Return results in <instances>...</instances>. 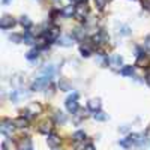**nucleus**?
<instances>
[{
	"label": "nucleus",
	"mask_w": 150,
	"mask_h": 150,
	"mask_svg": "<svg viewBox=\"0 0 150 150\" xmlns=\"http://www.w3.org/2000/svg\"><path fill=\"white\" fill-rule=\"evenodd\" d=\"M87 15H89V6L86 5V2H80L75 6V17L78 20H84Z\"/></svg>",
	"instance_id": "1"
},
{
	"label": "nucleus",
	"mask_w": 150,
	"mask_h": 150,
	"mask_svg": "<svg viewBox=\"0 0 150 150\" xmlns=\"http://www.w3.org/2000/svg\"><path fill=\"white\" fill-rule=\"evenodd\" d=\"M77 98H78V95H77V93H72V95L66 99V108H68V111L75 112V111L78 110V102H77Z\"/></svg>",
	"instance_id": "2"
},
{
	"label": "nucleus",
	"mask_w": 150,
	"mask_h": 150,
	"mask_svg": "<svg viewBox=\"0 0 150 150\" xmlns=\"http://www.w3.org/2000/svg\"><path fill=\"white\" fill-rule=\"evenodd\" d=\"M50 84V78L48 77H39L36 78V81L32 84V90H41V89H45V87Z\"/></svg>",
	"instance_id": "3"
},
{
	"label": "nucleus",
	"mask_w": 150,
	"mask_h": 150,
	"mask_svg": "<svg viewBox=\"0 0 150 150\" xmlns=\"http://www.w3.org/2000/svg\"><path fill=\"white\" fill-rule=\"evenodd\" d=\"M108 63H110V66H111L112 69L122 71V68H123V59H122L120 56L114 54V56H111V57L108 59Z\"/></svg>",
	"instance_id": "4"
},
{
	"label": "nucleus",
	"mask_w": 150,
	"mask_h": 150,
	"mask_svg": "<svg viewBox=\"0 0 150 150\" xmlns=\"http://www.w3.org/2000/svg\"><path fill=\"white\" fill-rule=\"evenodd\" d=\"M14 24H15V20L11 15H3L2 18H0V27L2 29H9V27L14 26Z\"/></svg>",
	"instance_id": "5"
},
{
	"label": "nucleus",
	"mask_w": 150,
	"mask_h": 150,
	"mask_svg": "<svg viewBox=\"0 0 150 150\" xmlns=\"http://www.w3.org/2000/svg\"><path fill=\"white\" fill-rule=\"evenodd\" d=\"M51 131H53V123H51V120H44V122L39 125V132L48 135Z\"/></svg>",
	"instance_id": "6"
},
{
	"label": "nucleus",
	"mask_w": 150,
	"mask_h": 150,
	"mask_svg": "<svg viewBox=\"0 0 150 150\" xmlns=\"http://www.w3.org/2000/svg\"><path fill=\"white\" fill-rule=\"evenodd\" d=\"M0 131H2V134H3V135H11V134H12V131H14L12 122L5 120V122L2 123V126H0Z\"/></svg>",
	"instance_id": "7"
},
{
	"label": "nucleus",
	"mask_w": 150,
	"mask_h": 150,
	"mask_svg": "<svg viewBox=\"0 0 150 150\" xmlns=\"http://www.w3.org/2000/svg\"><path fill=\"white\" fill-rule=\"evenodd\" d=\"M48 146H50V147H57V146H60V138H59V135L50 134V135H48Z\"/></svg>",
	"instance_id": "8"
},
{
	"label": "nucleus",
	"mask_w": 150,
	"mask_h": 150,
	"mask_svg": "<svg viewBox=\"0 0 150 150\" xmlns=\"http://www.w3.org/2000/svg\"><path fill=\"white\" fill-rule=\"evenodd\" d=\"M150 63V60L146 54H140L138 59H137V66H141V68H147Z\"/></svg>",
	"instance_id": "9"
},
{
	"label": "nucleus",
	"mask_w": 150,
	"mask_h": 150,
	"mask_svg": "<svg viewBox=\"0 0 150 150\" xmlns=\"http://www.w3.org/2000/svg\"><path fill=\"white\" fill-rule=\"evenodd\" d=\"M57 42L60 45H63V47H69V45L74 44V39H72L71 36H60L59 39H57Z\"/></svg>",
	"instance_id": "10"
},
{
	"label": "nucleus",
	"mask_w": 150,
	"mask_h": 150,
	"mask_svg": "<svg viewBox=\"0 0 150 150\" xmlns=\"http://www.w3.org/2000/svg\"><path fill=\"white\" fill-rule=\"evenodd\" d=\"M54 74H56V68H54L53 65H48L47 68H44V69H42V75H44V77L51 78Z\"/></svg>",
	"instance_id": "11"
},
{
	"label": "nucleus",
	"mask_w": 150,
	"mask_h": 150,
	"mask_svg": "<svg viewBox=\"0 0 150 150\" xmlns=\"http://www.w3.org/2000/svg\"><path fill=\"white\" fill-rule=\"evenodd\" d=\"M14 125H15V126L17 128H26L27 126V125H29V119H26V117H18L15 122H14Z\"/></svg>",
	"instance_id": "12"
},
{
	"label": "nucleus",
	"mask_w": 150,
	"mask_h": 150,
	"mask_svg": "<svg viewBox=\"0 0 150 150\" xmlns=\"http://www.w3.org/2000/svg\"><path fill=\"white\" fill-rule=\"evenodd\" d=\"M89 108L92 111H99V108H101V102H99V99H92V101H89Z\"/></svg>",
	"instance_id": "13"
},
{
	"label": "nucleus",
	"mask_w": 150,
	"mask_h": 150,
	"mask_svg": "<svg viewBox=\"0 0 150 150\" xmlns=\"http://www.w3.org/2000/svg\"><path fill=\"white\" fill-rule=\"evenodd\" d=\"M92 41L95 44H104L105 42V35L104 33H96L93 38H92Z\"/></svg>",
	"instance_id": "14"
},
{
	"label": "nucleus",
	"mask_w": 150,
	"mask_h": 150,
	"mask_svg": "<svg viewBox=\"0 0 150 150\" xmlns=\"http://www.w3.org/2000/svg\"><path fill=\"white\" fill-rule=\"evenodd\" d=\"M23 41L24 42H26V44H35V38L30 35V32H26V33H24V36H23Z\"/></svg>",
	"instance_id": "15"
},
{
	"label": "nucleus",
	"mask_w": 150,
	"mask_h": 150,
	"mask_svg": "<svg viewBox=\"0 0 150 150\" xmlns=\"http://www.w3.org/2000/svg\"><path fill=\"white\" fill-rule=\"evenodd\" d=\"M84 138H86V134L83 131H77V132L74 134V140L75 141H83Z\"/></svg>",
	"instance_id": "16"
},
{
	"label": "nucleus",
	"mask_w": 150,
	"mask_h": 150,
	"mask_svg": "<svg viewBox=\"0 0 150 150\" xmlns=\"http://www.w3.org/2000/svg\"><path fill=\"white\" fill-rule=\"evenodd\" d=\"M120 74L122 75H132L134 74V66H125V68H122Z\"/></svg>",
	"instance_id": "17"
},
{
	"label": "nucleus",
	"mask_w": 150,
	"mask_h": 150,
	"mask_svg": "<svg viewBox=\"0 0 150 150\" xmlns=\"http://www.w3.org/2000/svg\"><path fill=\"white\" fill-rule=\"evenodd\" d=\"M20 23H21L23 27H30L32 26V21L29 20V17H21L20 18Z\"/></svg>",
	"instance_id": "18"
},
{
	"label": "nucleus",
	"mask_w": 150,
	"mask_h": 150,
	"mask_svg": "<svg viewBox=\"0 0 150 150\" xmlns=\"http://www.w3.org/2000/svg\"><path fill=\"white\" fill-rule=\"evenodd\" d=\"M63 15H66V17L75 15V8H72V6H66V8L63 9Z\"/></svg>",
	"instance_id": "19"
},
{
	"label": "nucleus",
	"mask_w": 150,
	"mask_h": 150,
	"mask_svg": "<svg viewBox=\"0 0 150 150\" xmlns=\"http://www.w3.org/2000/svg\"><path fill=\"white\" fill-rule=\"evenodd\" d=\"M93 117H95V120H101V122H104V120H107V116L104 114L102 111H96L95 114H93Z\"/></svg>",
	"instance_id": "20"
},
{
	"label": "nucleus",
	"mask_w": 150,
	"mask_h": 150,
	"mask_svg": "<svg viewBox=\"0 0 150 150\" xmlns=\"http://www.w3.org/2000/svg\"><path fill=\"white\" fill-rule=\"evenodd\" d=\"M56 120L60 122V123H63V122H66V116H65L62 111H57V112H56Z\"/></svg>",
	"instance_id": "21"
},
{
	"label": "nucleus",
	"mask_w": 150,
	"mask_h": 150,
	"mask_svg": "<svg viewBox=\"0 0 150 150\" xmlns=\"http://www.w3.org/2000/svg\"><path fill=\"white\" fill-rule=\"evenodd\" d=\"M95 5H96V8L99 11H102L105 8V5H107V0H95Z\"/></svg>",
	"instance_id": "22"
},
{
	"label": "nucleus",
	"mask_w": 150,
	"mask_h": 150,
	"mask_svg": "<svg viewBox=\"0 0 150 150\" xmlns=\"http://www.w3.org/2000/svg\"><path fill=\"white\" fill-rule=\"evenodd\" d=\"M80 51H81V54H83L84 57H89V56H90V50L87 48V47H84V45L80 47Z\"/></svg>",
	"instance_id": "23"
},
{
	"label": "nucleus",
	"mask_w": 150,
	"mask_h": 150,
	"mask_svg": "<svg viewBox=\"0 0 150 150\" xmlns=\"http://www.w3.org/2000/svg\"><path fill=\"white\" fill-rule=\"evenodd\" d=\"M38 54H39V51H38V50H32V51H29L27 53V59H36L38 57Z\"/></svg>",
	"instance_id": "24"
},
{
	"label": "nucleus",
	"mask_w": 150,
	"mask_h": 150,
	"mask_svg": "<svg viewBox=\"0 0 150 150\" xmlns=\"http://www.w3.org/2000/svg\"><path fill=\"white\" fill-rule=\"evenodd\" d=\"M119 33H122V35L126 36V35H129V33H131V30H129V27H128V26H122V27L119 29Z\"/></svg>",
	"instance_id": "25"
},
{
	"label": "nucleus",
	"mask_w": 150,
	"mask_h": 150,
	"mask_svg": "<svg viewBox=\"0 0 150 150\" xmlns=\"http://www.w3.org/2000/svg\"><path fill=\"white\" fill-rule=\"evenodd\" d=\"M74 33H75V36H77V38H80V39L84 36V32H83L81 29H75V32H74Z\"/></svg>",
	"instance_id": "26"
},
{
	"label": "nucleus",
	"mask_w": 150,
	"mask_h": 150,
	"mask_svg": "<svg viewBox=\"0 0 150 150\" xmlns=\"http://www.w3.org/2000/svg\"><path fill=\"white\" fill-rule=\"evenodd\" d=\"M143 6H144V9H147L150 12V0H143Z\"/></svg>",
	"instance_id": "27"
},
{
	"label": "nucleus",
	"mask_w": 150,
	"mask_h": 150,
	"mask_svg": "<svg viewBox=\"0 0 150 150\" xmlns=\"http://www.w3.org/2000/svg\"><path fill=\"white\" fill-rule=\"evenodd\" d=\"M60 87H62L63 90H69V84H68V83H63V81H62V83H60Z\"/></svg>",
	"instance_id": "28"
},
{
	"label": "nucleus",
	"mask_w": 150,
	"mask_h": 150,
	"mask_svg": "<svg viewBox=\"0 0 150 150\" xmlns=\"http://www.w3.org/2000/svg\"><path fill=\"white\" fill-rule=\"evenodd\" d=\"M144 45L147 47V50H150V36H147V38H146V42H144Z\"/></svg>",
	"instance_id": "29"
},
{
	"label": "nucleus",
	"mask_w": 150,
	"mask_h": 150,
	"mask_svg": "<svg viewBox=\"0 0 150 150\" xmlns=\"http://www.w3.org/2000/svg\"><path fill=\"white\" fill-rule=\"evenodd\" d=\"M11 39H14L15 42H20V41H21V38H20L18 35H14V36H11Z\"/></svg>",
	"instance_id": "30"
},
{
	"label": "nucleus",
	"mask_w": 150,
	"mask_h": 150,
	"mask_svg": "<svg viewBox=\"0 0 150 150\" xmlns=\"http://www.w3.org/2000/svg\"><path fill=\"white\" fill-rule=\"evenodd\" d=\"M146 83L150 86V71H149V72H147V75H146Z\"/></svg>",
	"instance_id": "31"
},
{
	"label": "nucleus",
	"mask_w": 150,
	"mask_h": 150,
	"mask_svg": "<svg viewBox=\"0 0 150 150\" xmlns=\"http://www.w3.org/2000/svg\"><path fill=\"white\" fill-rule=\"evenodd\" d=\"M84 150H95V147H93V146H92V144H87V146H86V149H84Z\"/></svg>",
	"instance_id": "32"
},
{
	"label": "nucleus",
	"mask_w": 150,
	"mask_h": 150,
	"mask_svg": "<svg viewBox=\"0 0 150 150\" xmlns=\"http://www.w3.org/2000/svg\"><path fill=\"white\" fill-rule=\"evenodd\" d=\"M11 2V0H3V3H9Z\"/></svg>",
	"instance_id": "33"
},
{
	"label": "nucleus",
	"mask_w": 150,
	"mask_h": 150,
	"mask_svg": "<svg viewBox=\"0 0 150 150\" xmlns=\"http://www.w3.org/2000/svg\"><path fill=\"white\" fill-rule=\"evenodd\" d=\"M26 150H32V149H26Z\"/></svg>",
	"instance_id": "34"
}]
</instances>
